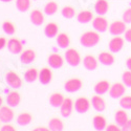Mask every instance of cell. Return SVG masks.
<instances>
[{
	"mask_svg": "<svg viewBox=\"0 0 131 131\" xmlns=\"http://www.w3.org/2000/svg\"><path fill=\"white\" fill-rule=\"evenodd\" d=\"M101 37L99 35V31H93V30H88L84 32L80 38V43L82 44V46L90 48L95 46L97 43L100 42Z\"/></svg>",
	"mask_w": 131,
	"mask_h": 131,
	"instance_id": "cell-1",
	"label": "cell"
},
{
	"mask_svg": "<svg viewBox=\"0 0 131 131\" xmlns=\"http://www.w3.org/2000/svg\"><path fill=\"white\" fill-rule=\"evenodd\" d=\"M64 58H65V61L72 67L78 66L82 61L80 52L78 50H75L74 48H68L66 51H65Z\"/></svg>",
	"mask_w": 131,
	"mask_h": 131,
	"instance_id": "cell-2",
	"label": "cell"
},
{
	"mask_svg": "<svg viewBox=\"0 0 131 131\" xmlns=\"http://www.w3.org/2000/svg\"><path fill=\"white\" fill-rule=\"evenodd\" d=\"M5 82L9 87H12L14 89H18L22 86V80L20 79V77L15 71L12 70L5 73Z\"/></svg>",
	"mask_w": 131,
	"mask_h": 131,
	"instance_id": "cell-3",
	"label": "cell"
},
{
	"mask_svg": "<svg viewBox=\"0 0 131 131\" xmlns=\"http://www.w3.org/2000/svg\"><path fill=\"white\" fill-rule=\"evenodd\" d=\"M83 86V83H82V80L79 79V78H71V79H68L64 84V89L66 90L67 92H70V93H73V92H77L79 91Z\"/></svg>",
	"mask_w": 131,
	"mask_h": 131,
	"instance_id": "cell-4",
	"label": "cell"
},
{
	"mask_svg": "<svg viewBox=\"0 0 131 131\" xmlns=\"http://www.w3.org/2000/svg\"><path fill=\"white\" fill-rule=\"evenodd\" d=\"M126 92V85L124 83H114L113 85L110 86L109 89V95L112 99H119L122 97Z\"/></svg>",
	"mask_w": 131,
	"mask_h": 131,
	"instance_id": "cell-5",
	"label": "cell"
},
{
	"mask_svg": "<svg viewBox=\"0 0 131 131\" xmlns=\"http://www.w3.org/2000/svg\"><path fill=\"white\" fill-rule=\"evenodd\" d=\"M124 43H125L124 38H122L121 36H114L110 41H109V44H108L109 50L113 53L119 52L124 47Z\"/></svg>",
	"mask_w": 131,
	"mask_h": 131,
	"instance_id": "cell-6",
	"label": "cell"
},
{
	"mask_svg": "<svg viewBox=\"0 0 131 131\" xmlns=\"http://www.w3.org/2000/svg\"><path fill=\"white\" fill-rule=\"evenodd\" d=\"M92 27L99 32H105L109 28V24L106 18L99 15L92 19Z\"/></svg>",
	"mask_w": 131,
	"mask_h": 131,
	"instance_id": "cell-7",
	"label": "cell"
},
{
	"mask_svg": "<svg viewBox=\"0 0 131 131\" xmlns=\"http://www.w3.org/2000/svg\"><path fill=\"white\" fill-rule=\"evenodd\" d=\"M109 32L113 36H121L123 35L124 32L126 31V23L124 21H119V20H116V21H113V22L109 25Z\"/></svg>",
	"mask_w": 131,
	"mask_h": 131,
	"instance_id": "cell-8",
	"label": "cell"
},
{
	"mask_svg": "<svg viewBox=\"0 0 131 131\" xmlns=\"http://www.w3.org/2000/svg\"><path fill=\"white\" fill-rule=\"evenodd\" d=\"M91 105V102L85 96H81L78 97L74 102V109L77 110V112L79 113H85L89 110Z\"/></svg>",
	"mask_w": 131,
	"mask_h": 131,
	"instance_id": "cell-9",
	"label": "cell"
},
{
	"mask_svg": "<svg viewBox=\"0 0 131 131\" xmlns=\"http://www.w3.org/2000/svg\"><path fill=\"white\" fill-rule=\"evenodd\" d=\"M10 106H1L0 108V119L3 123H9L14 119L15 113Z\"/></svg>",
	"mask_w": 131,
	"mask_h": 131,
	"instance_id": "cell-10",
	"label": "cell"
},
{
	"mask_svg": "<svg viewBox=\"0 0 131 131\" xmlns=\"http://www.w3.org/2000/svg\"><path fill=\"white\" fill-rule=\"evenodd\" d=\"M73 107H74V104H73V102H72V100L70 99V97H65L62 105L60 106L61 115L63 117H68L72 112Z\"/></svg>",
	"mask_w": 131,
	"mask_h": 131,
	"instance_id": "cell-11",
	"label": "cell"
},
{
	"mask_svg": "<svg viewBox=\"0 0 131 131\" xmlns=\"http://www.w3.org/2000/svg\"><path fill=\"white\" fill-rule=\"evenodd\" d=\"M6 46H7L8 50L13 54H18V53H21V51H22L23 43L17 38H10L7 41V45Z\"/></svg>",
	"mask_w": 131,
	"mask_h": 131,
	"instance_id": "cell-12",
	"label": "cell"
},
{
	"mask_svg": "<svg viewBox=\"0 0 131 131\" xmlns=\"http://www.w3.org/2000/svg\"><path fill=\"white\" fill-rule=\"evenodd\" d=\"M47 62H48V65L51 67V68H54V69H58V68H61L64 64V59L62 58L61 54L59 53H51L49 54V57L47 59Z\"/></svg>",
	"mask_w": 131,
	"mask_h": 131,
	"instance_id": "cell-13",
	"label": "cell"
},
{
	"mask_svg": "<svg viewBox=\"0 0 131 131\" xmlns=\"http://www.w3.org/2000/svg\"><path fill=\"white\" fill-rule=\"evenodd\" d=\"M91 106L94 108V110L102 112L105 110L106 108V102L103 97L101 96V94H95L91 97Z\"/></svg>",
	"mask_w": 131,
	"mask_h": 131,
	"instance_id": "cell-14",
	"label": "cell"
},
{
	"mask_svg": "<svg viewBox=\"0 0 131 131\" xmlns=\"http://www.w3.org/2000/svg\"><path fill=\"white\" fill-rule=\"evenodd\" d=\"M29 18H30V21L31 23L36 25V26H40L44 23V15L41 12L40 9H32L30 12V15H29Z\"/></svg>",
	"mask_w": 131,
	"mask_h": 131,
	"instance_id": "cell-15",
	"label": "cell"
},
{
	"mask_svg": "<svg viewBox=\"0 0 131 131\" xmlns=\"http://www.w3.org/2000/svg\"><path fill=\"white\" fill-rule=\"evenodd\" d=\"M97 64H99V60H97L92 54H87L83 59V65L86 69L88 70H94L97 68Z\"/></svg>",
	"mask_w": 131,
	"mask_h": 131,
	"instance_id": "cell-16",
	"label": "cell"
},
{
	"mask_svg": "<svg viewBox=\"0 0 131 131\" xmlns=\"http://www.w3.org/2000/svg\"><path fill=\"white\" fill-rule=\"evenodd\" d=\"M36 59V52L32 49H25L23 51H21L20 54V61L22 64H30L35 61Z\"/></svg>",
	"mask_w": 131,
	"mask_h": 131,
	"instance_id": "cell-17",
	"label": "cell"
},
{
	"mask_svg": "<svg viewBox=\"0 0 131 131\" xmlns=\"http://www.w3.org/2000/svg\"><path fill=\"white\" fill-rule=\"evenodd\" d=\"M6 103L10 107H17L21 103V95L17 91H10L6 95Z\"/></svg>",
	"mask_w": 131,
	"mask_h": 131,
	"instance_id": "cell-18",
	"label": "cell"
},
{
	"mask_svg": "<svg viewBox=\"0 0 131 131\" xmlns=\"http://www.w3.org/2000/svg\"><path fill=\"white\" fill-rule=\"evenodd\" d=\"M97 60L99 62L103 65H106V66H109V65H112L114 63V57L111 52H108V51H102L99 57H97Z\"/></svg>",
	"mask_w": 131,
	"mask_h": 131,
	"instance_id": "cell-19",
	"label": "cell"
},
{
	"mask_svg": "<svg viewBox=\"0 0 131 131\" xmlns=\"http://www.w3.org/2000/svg\"><path fill=\"white\" fill-rule=\"evenodd\" d=\"M52 79V72L49 68H42L40 71H39V81L42 83V84H44V85H47L50 83Z\"/></svg>",
	"mask_w": 131,
	"mask_h": 131,
	"instance_id": "cell-20",
	"label": "cell"
},
{
	"mask_svg": "<svg viewBox=\"0 0 131 131\" xmlns=\"http://www.w3.org/2000/svg\"><path fill=\"white\" fill-rule=\"evenodd\" d=\"M109 9V3L107 0H97L94 4V10L97 15L104 16Z\"/></svg>",
	"mask_w": 131,
	"mask_h": 131,
	"instance_id": "cell-21",
	"label": "cell"
},
{
	"mask_svg": "<svg viewBox=\"0 0 131 131\" xmlns=\"http://www.w3.org/2000/svg\"><path fill=\"white\" fill-rule=\"evenodd\" d=\"M129 119V116H128V113L123 110V109H119V110H117L114 114V121L115 123L119 126V127H123L126 122Z\"/></svg>",
	"mask_w": 131,
	"mask_h": 131,
	"instance_id": "cell-22",
	"label": "cell"
},
{
	"mask_svg": "<svg viewBox=\"0 0 131 131\" xmlns=\"http://www.w3.org/2000/svg\"><path fill=\"white\" fill-rule=\"evenodd\" d=\"M109 89H110V84L106 80H102L100 82H97L94 86V92L96 94H101V95L108 92Z\"/></svg>",
	"mask_w": 131,
	"mask_h": 131,
	"instance_id": "cell-23",
	"label": "cell"
},
{
	"mask_svg": "<svg viewBox=\"0 0 131 131\" xmlns=\"http://www.w3.org/2000/svg\"><path fill=\"white\" fill-rule=\"evenodd\" d=\"M92 125L93 128L97 131H102L104 129H106L107 127V122H106V118L103 115H95L92 119Z\"/></svg>",
	"mask_w": 131,
	"mask_h": 131,
	"instance_id": "cell-24",
	"label": "cell"
},
{
	"mask_svg": "<svg viewBox=\"0 0 131 131\" xmlns=\"http://www.w3.org/2000/svg\"><path fill=\"white\" fill-rule=\"evenodd\" d=\"M39 79V71L35 67H30L24 72V80L27 83H32Z\"/></svg>",
	"mask_w": 131,
	"mask_h": 131,
	"instance_id": "cell-25",
	"label": "cell"
},
{
	"mask_svg": "<svg viewBox=\"0 0 131 131\" xmlns=\"http://www.w3.org/2000/svg\"><path fill=\"white\" fill-rule=\"evenodd\" d=\"M59 31V27L56 23L53 22H49L46 24V26L44 27V34L47 38H53L58 35Z\"/></svg>",
	"mask_w": 131,
	"mask_h": 131,
	"instance_id": "cell-26",
	"label": "cell"
},
{
	"mask_svg": "<svg viewBox=\"0 0 131 131\" xmlns=\"http://www.w3.org/2000/svg\"><path fill=\"white\" fill-rule=\"evenodd\" d=\"M92 19H93V14L90 10H82V12H80L77 15V20L80 23H83V24L90 22Z\"/></svg>",
	"mask_w": 131,
	"mask_h": 131,
	"instance_id": "cell-27",
	"label": "cell"
},
{
	"mask_svg": "<svg viewBox=\"0 0 131 131\" xmlns=\"http://www.w3.org/2000/svg\"><path fill=\"white\" fill-rule=\"evenodd\" d=\"M65 97L63 96L62 93H59V92H54L52 93L50 96H49V104L54 107V108H57V107H60L63 103Z\"/></svg>",
	"mask_w": 131,
	"mask_h": 131,
	"instance_id": "cell-28",
	"label": "cell"
},
{
	"mask_svg": "<svg viewBox=\"0 0 131 131\" xmlns=\"http://www.w3.org/2000/svg\"><path fill=\"white\" fill-rule=\"evenodd\" d=\"M57 44L61 48H67L70 44V39L67 34L65 32H61L57 36Z\"/></svg>",
	"mask_w": 131,
	"mask_h": 131,
	"instance_id": "cell-29",
	"label": "cell"
},
{
	"mask_svg": "<svg viewBox=\"0 0 131 131\" xmlns=\"http://www.w3.org/2000/svg\"><path fill=\"white\" fill-rule=\"evenodd\" d=\"M48 127H49V130L51 131H62L64 129V123L62 122L61 118L53 117L49 121Z\"/></svg>",
	"mask_w": 131,
	"mask_h": 131,
	"instance_id": "cell-30",
	"label": "cell"
},
{
	"mask_svg": "<svg viewBox=\"0 0 131 131\" xmlns=\"http://www.w3.org/2000/svg\"><path fill=\"white\" fill-rule=\"evenodd\" d=\"M31 114L28 113V112H22L20 113L17 117V124L20 125V126H27L28 124H30L31 122Z\"/></svg>",
	"mask_w": 131,
	"mask_h": 131,
	"instance_id": "cell-31",
	"label": "cell"
},
{
	"mask_svg": "<svg viewBox=\"0 0 131 131\" xmlns=\"http://www.w3.org/2000/svg\"><path fill=\"white\" fill-rule=\"evenodd\" d=\"M58 10V3L54 1H48L45 5H44V13L48 16L54 15Z\"/></svg>",
	"mask_w": 131,
	"mask_h": 131,
	"instance_id": "cell-32",
	"label": "cell"
},
{
	"mask_svg": "<svg viewBox=\"0 0 131 131\" xmlns=\"http://www.w3.org/2000/svg\"><path fill=\"white\" fill-rule=\"evenodd\" d=\"M16 7L19 9V12H26L30 7V0H16Z\"/></svg>",
	"mask_w": 131,
	"mask_h": 131,
	"instance_id": "cell-33",
	"label": "cell"
},
{
	"mask_svg": "<svg viewBox=\"0 0 131 131\" xmlns=\"http://www.w3.org/2000/svg\"><path fill=\"white\" fill-rule=\"evenodd\" d=\"M62 16L66 19H71L74 17L75 15V9L72 7V6H69V5H66L62 8Z\"/></svg>",
	"mask_w": 131,
	"mask_h": 131,
	"instance_id": "cell-34",
	"label": "cell"
},
{
	"mask_svg": "<svg viewBox=\"0 0 131 131\" xmlns=\"http://www.w3.org/2000/svg\"><path fill=\"white\" fill-rule=\"evenodd\" d=\"M2 29L6 35H14L16 31L15 25L10 22V21H4L2 23Z\"/></svg>",
	"mask_w": 131,
	"mask_h": 131,
	"instance_id": "cell-35",
	"label": "cell"
},
{
	"mask_svg": "<svg viewBox=\"0 0 131 131\" xmlns=\"http://www.w3.org/2000/svg\"><path fill=\"white\" fill-rule=\"evenodd\" d=\"M119 106L123 109H131V95H123L122 97H119Z\"/></svg>",
	"mask_w": 131,
	"mask_h": 131,
	"instance_id": "cell-36",
	"label": "cell"
},
{
	"mask_svg": "<svg viewBox=\"0 0 131 131\" xmlns=\"http://www.w3.org/2000/svg\"><path fill=\"white\" fill-rule=\"evenodd\" d=\"M122 80H123V83L127 86V87H131V70H126L123 72V75H122Z\"/></svg>",
	"mask_w": 131,
	"mask_h": 131,
	"instance_id": "cell-37",
	"label": "cell"
},
{
	"mask_svg": "<svg viewBox=\"0 0 131 131\" xmlns=\"http://www.w3.org/2000/svg\"><path fill=\"white\" fill-rule=\"evenodd\" d=\"M123 21L125 23H131V7L127 8L123 13Z\"/></svg>",
	"mask_w": 131,
	"mask_h": 131,
	"instance_id": "cell-38",
	"label": "cell"
},
{
	"mask_svg": "<svg viewBox=\"0 0 131 131\" xmlns=\"http://www.w3.org/2000/svg\"><path fill=\"white\" fill-rule=\"evenodd\" d=\"M122 128H119V126L116 124V125H113V124H111V125H108L107 127H106V130L107 131H119Z\"/></svg>",
	"mask_w": 131,
	"mask_h": 131,
	"instance_id": "cell-39",
	"label": "cell"
},
{
	"mask_svg": "<svg viewBox=\"0 0 131 131\" xmlns=\"http://www.w3.org/2000/svg\"><path fill=\"white\" fill-rule=\"evenodd\" d=\"M0 129H1V131H15V127L12 126L10 124H7V123L4 126H2Z\"/></svg>",
	"mask_w": 131,
	"mask_h": 131,
	"instance_id": "cell-40",
	"label": "cell"
},
{
	"mask_svg": "<svg viewBox=\"0 0 131 131\" xmlns=\"http://www.w3.org/2000/svg\"><path fill=\"white\" fill-rule=\"evenodd\" d=\"M124 39L129 43H131V28L126 29V31L124 32Z\"/></svg>",
	"mask_w": 131,
	"mask_h": 131,
	"instance_id": "cell-41",
	"label": "cell"
},
{
	"mask_svg": "<svg viewBox=\"0 0 131 131\" xmlns=\"http://www.w3.org/2000/svg\"><path fill=\"white\" fill-rule=\"evenodd\" d=\"M122 129L124 131H131V118H129L128 121L126 122V124L122 127Z\"/></svg>",
	"mask_w": 131,
	"mask_h": 131,
	"instance_id": "cell-42",
	"label": "cell"
},
{
	"mask_svg": "<svg viewBox=\"0 0 131 131\" xmlns=\"http://www.w3.org/2000/svg\"><path fill=\"white\" fill-rule=\"evenodd\" d=\"M7 45V41L4 37H0V50L3 49Z\"/></svg>",
	"mask_w": 131,
	"mask_h": 131,
	"instance_id": "cell-43",
	"label": "cell"
},
{
	"mask_svg": "<svg viewBox=\"0 0 131 131\" xmlns=\"http://www.w3.org/2000/svg\"><path fill=\"white\" fill-rule=\"evenodd\" d=\"M49 130V128H46V127H36L34 129V131H47Z\"/></svg>",
	"mask_w": 131,
	"mask_h": 131,
	"instance_id": "cell-44",
	"label": "cell"
},
{
	"mask_svg": "<svg viewBox=\"0 0 131 131\" xmlns=\"http://www.w3.org/2000/svg\"><path fill=\"white\" fill-rule=\"evenodd\" d=\"M126 66H127V68L129 70H131V58H128L126 60Z\"/></svg>",
	"mask_w": 131,
	"mask_h": 131,
	"instance_id": "cell-45",
	"label": "cell"
},
{
	"mask_svg": "<svg viewBox=\"0 0 131 131\" xmlns=\"http://www.w3.org/2000/svg\"><path fill=\"white\" fill-rule=\"evenodd\" d=\"M2 103H3V100H2V97L0 96V108H1V106H2Z\"/></svg>",
	"mask_w": 131,
	"mask_h": 131,
	"instance_id": "cell-46",
	"label": "cell"
},
{
	"mask_svg": "<svg viewBox=\"0 0 131 131\" xmlns=\"http://www.w3.org/2000/svg\"><path fill=\"white\" fill-rule=\"evenodd\" d=\"M0 1H2V2H10L12 0H0Z\"/></svg>",
	"mask_w": 131,
	"mask_h": 131,
	"instance_id": "cell-47",
	"label": "cell"
},
{
	"mask_svg": "<svg viewBox=\"0 0 131 131\" xmlns=\"http://www.w3.org/2000/svg\"><path fill=\"white\" fill-rule=\"evenodd\" d=\"M0 122H1V119H0Z\"/></svg>",
	"mask_w": 131,
	"mask_h": 131,
	"instance_id": "cell-48",
	"label": "cell"
}]
</instances>
